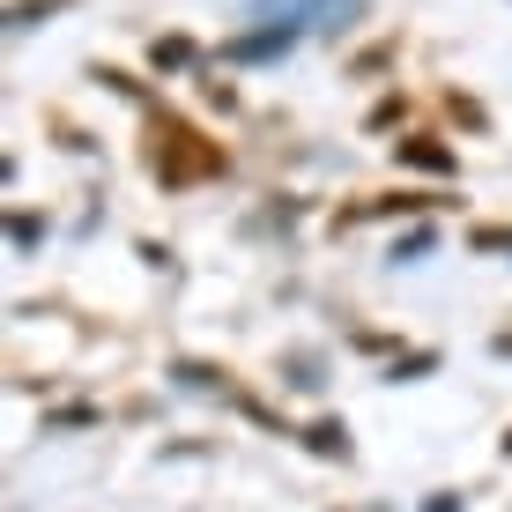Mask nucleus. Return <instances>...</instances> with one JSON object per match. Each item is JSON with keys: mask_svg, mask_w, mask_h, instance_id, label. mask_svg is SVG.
Returning a JSON list of instances; mask_svg holds the SVG:
<instances>
[{"mask_svg": "<svg viewBox=\"0 0 512 512\" xmlns=\"http://www.w3.org/2000/svg\"><path fill=\"white\" fill-rule=\"evenodd\" d=\"M216 164H223V149H208V141L193 134L186 119H164V127H156V179H164V186L208 179Z\"/></svg>", "mask_w": 512, "mask_h": 512, "instance_id": "f257e3e1", "label": "nucleus"}, {"mask_svg": "<svg viewBox=\"0 0 512 512\" xmlns=\"http://www.w3.org/2000/svg\"><path fill=\"white\" fill-rule=\"evenodd\" d=\"M290 45H297V23H275V30H260V38H238L231 60H275V52H290Z\"/></svg>", "mask_w": 512, "mask_h": 512, "instance_id": "f03ea898", "label": "nucleus"}, {"mask_svg": "<svg viewBox=\"0 0 512 512\" xmlns=\"http://www.w3.org/2000/svg\"><path fill=\"white\" fill-rule=\"evenodd\" d=\"M401 156H409V164H423V171H453V156L438 149V141H401Z\"/></svg>", "mask_w": 512, "mask_h": 512, "instance_id": "7ed1b4c3", "label": "nucleus"}]
</instances>
